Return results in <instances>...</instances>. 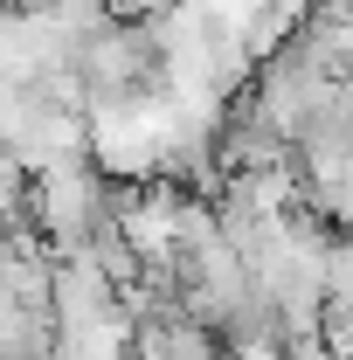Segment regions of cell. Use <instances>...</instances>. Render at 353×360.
I'll return each instance as SVG.
<instances>
[{
  "label": "cell",
  "instance_id": "7a4b0ae2",
  "mask_svg": "<svg viewBox=\"0 0 353 360\" xmlns=\"http://www.w3.org/2000/svg\"><path fill=\"white\" fill-rule=\"evenodd\" d=\"M14 7H35V0H14Z\"/></svg>",
  "mask_w": 353,
  "mask_h": 360
},
{
  "label": "cell",
  "instance_id": "3957f363",
  "mask_svg": "<svg viewBox=\"0 0 353 360\" xmlns=\"http://www.w3.org/2000/svg\"><path fill=\"white\" fill-rule=\"evenodd\" d=\"M347 90H353V77H347Z\"/></svg>",
  "mask_w": 353,
  "mask_h": 360
},
{
  "label": "cell",
  "instance_id": "6da1fadb",
  "mask_svg": "<svg viewBox=\"0 0 353 360\" xmlns=\"http://www.w3.org/2000/svg\"><path fill=\"white\" fill-rule=\"evenodd\" d=\"M340 167H347V180H353V146H347V160H340Z\"/></svg>",
  "mask_w": 353,
  "mask_h": 360
}]
</instances>
